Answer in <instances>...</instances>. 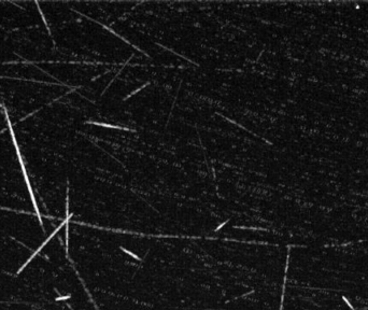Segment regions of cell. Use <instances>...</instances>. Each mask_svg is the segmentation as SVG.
<instances>
[{
	"mask_svg": "<svg viewBox=\"0 0 368 310\" xmlns=\"http://www.w3.org/2000/svg\"><path fill=\"white\" fill-rule=\"evenodd\" d=\"M121 249H122V250L124 251V252H126V253H127V254H129V255H130V256L135 257V258H136V260H137V261H140V260H141V258H140V257H139V256H138V255H136V254H135V253H132V252H130V251H128V250H126V249H124V248H121Z\"/></svg>",
	"mask_w": 368,
	"mask_h": 310,
	"instance_id": "cell-1",
	"label": "cell"
},
{
	"mask_svg": "<svg viewBox=\"0 0 368 310\" xmlns=\"http://www.w3.org/2000/svg\"><path fill=\"white\" fill-rule=\"evenodd\" d=\"M342 300H344V302H346V304H347L348 306L350 307L351 309H352V310H353V309H354V308H353V306H352V305H351V304H350V302H349V300H347V298H346V297H344V296H342Z\"/></svg>",
	"mask_w": 368,
	"mask_h": 310,
	"instance_id": "cell-2",
	"label": "cell"
}]
</instances>
